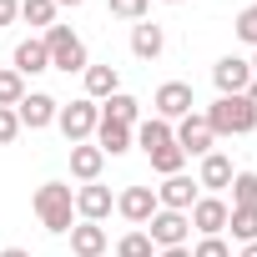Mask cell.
Instances as JSON below:
<instances>
[{
  "label": "cell",
  "mask_w": 257,
  "mask_h": 257,
  "mask_svg": "<svg viewBox=\"0 0 257 257\" xmlns=\"http://www.w3.org/2000/svg\"><path fill=\"white\" fill-rule=\"evenodd\" d=\"M162 257H192V247H162Z\"/></svg>",
  "instance_id": "cell-34"
},
{
  "label": "cell",
  "mask_w": 257,
  "mask_h": 257,
  "mask_svg": "<svg viewBox=\"0 0 257 257\" xmlns=\"http://www.w3.org/2000/svg\"><path fill=\"white\" fill-rule=\"evenodd\" d=\"M182 162H187V152L172 142V147H157L152 152V172H162V177H177L182 172Z\"/></svg>",
  "instance_id": "cell-27"
},
{
  "label": "cell",
  "mask_w": 257,
  "mask_h": 257,
  "mask_svg": "<svg viewBox=\"0 0 257 257\" xmlns=\"http://www.w3.org/2000/svg\"><path fill=\"white\" fill-rule=\"evenodd\" d=\"M227 182H232V162H227L222 152H207V157H202V172H197V187H207V192L217 197Z\"/></svg>",
  "instance_id": "cell-20"
},
{
  "label": "cell",
  "mask_w": 257,
  "mask_h": 257,
  "mask_svg": "<svg viewBox=\"0 0 257 257\" xmlns=\"http://www.w3.org/2000/svg\"><path fill=\"white\" fill-rule=\"evenodd\" d=\"M96 121H101V106H96L91 96H81V101H71V106L56 111V126H61V137H66L71 147L96 137Z\"/></svg>",
  "instance_id": "cell-4"
},
{
  "label": "cell",
  "mask_w": 257,
  "mask_h": 257,
  "mask_svg": "<svg viewBox=\"0 0 257 257\" xmlns=\"http://www.w3.org/2000/svg\"><path fill=\"white\" fill-rule=\"evenodd\" d=\"M147 237H152V247H187L192 222H187V212H167V207H157V217L147 222Z\"/></svg>",
  "instance_id": "cell-5"
},
{
  "label": "cell",
  "mask_w": 257,
  "mask_h": 257,
  "mask_svg": "<svg viewBox=\"0 0 257 257\" xmlns=\"http://www.w3.org/2000/svg\"><path fill=\"white\" fill-rule=\"evenodd\" d=\"M247 101H252V111H257V81H252V86H247Z\"/></svg>",
  "instance_id": "cell-37"
},
{
  "label": "cell",
  "mask_w": 257,
  "mask_h": 257,
  "mask_svg": "<svg viewBox=\"0 0 257 257\" xmlns=\"http://www.w3.org/2000/svg\"><path fill=\"white\" fill-rule=\"evenodd\" d=\"M167 6H182V0H167Z\"/></svg>",
  "instance_id": "cell-40"
},
{
  "label": "cell",
  "mask_w": 257,
  "mask_h": 257,
  "mask_svg": "<svg viewBox=\"0 0 257 257\" xmlns=\"http://www.w3.org/2000/svg\"><path fill=\"white\" fill-rule=\"evenodd\" d=\"M227 227L237 242H257V207H232L227 212Z\"/></svg>",
  "instance_id": "cell-23"
},
{
  "label": "cell",
  "mask_w": 257,
  "mask_h": 257,
  "mask_svg": "<svg viewBox=\"0 0 257 257\" xmlns=\"http://www.w3.org/2000/svg\"><path fill=\"white\" fill-rule=\"evenodd\" d=\"M116 257H152V237L137 227V232H126L121 242H116Z\"/></svg>",
  "instance_id": "cell-28"
},
{
  "label": "cell",
  "mask_w": 257,
  "mask_h": 257,
  "mask_svg": "<svg viewBox=\"0 0 257 257\" xmlns=\"http://www.w3.org/2000/svg\"><path fill=\"white\" fill-rule=\"evenodd\" d=\"M56 111H61V101H56V96H46V91H26V101L16 106L21 132H46V126L56 121Z\"/></svg>",
  "instance_id": "cell-10"
},
{
  "label": "cell",
  "mask_w": 257,
  "mask_h": 257,
  "mask_svg": "<svg viewBox=\"0 0 257 257\" xmlns=\"http://www.w3.org/2000/svg\"><path fill=\"white\" fill-rule=\"evenodd\" d=\"M16 71H21V76H41V71H51V56H46V41H41V36H31V41L16 46Z\"/></svg>",
  "instance_id": "cell-18"
},
{
  "label": "cell",
  "mask_w": 257,
  "mask_h": 257,
  "mask_svg": "<svg viewBox=\"0 0 257 257\" xmlns=\"http://www.w3.org/2000/svg\"><path fill=\"white\" fill-rule=\"evenodd\" d=\"M81 76H86V96H91V101H106V96L121 91V71H116V66H86Z\"/></svg>",
  "instance_id": "cell-19"
},
{
  "label": "cell",
  "mask_w": 257,
  "mask_h": 257,
  "mask_svg": "<svg viewBox=\"0 0 257 257\" xmlns=\"http://www.w3.org/2000/svg\"><path fill=\"white\" fill-rule=\"evenodd\" d=\"M31 207H36L41 227H46V232H56V237L76 227V192H71L66 182H41V187H36V197H31Z\"/></svg>",
  "instance_id": "cell-1"
},
{
  "label": "cell",
  "mask_w": 257,
  "mask_h": 257,
  "mask_svg": "<svg viewBox=\"0 0 257 257\" xmlns=\"http://www.w3.org/2000/svg\"><path fill=\"white\" fill-rule=\"evenodd\" d=\"M41 41H46L51 71H66V76H71V71H86V66H91V61H86V41H81L71 26H51Z\"/></svg>",
  "instance_id": "cell-3"
},
{
  "label": "cell",
  "mask_w": 257,
  "mask_h": 257,
  "mask_svg": "<svg viewBox=\"0 0 257 257\" xmlns=\"http://www.w3.org/2000/svg\"><path fill=\"white\" fill-rule=\"evenodd\" d=\"M152 106H157V116H162V121H182V116H192L197 96H192V86H187V81H167V86H157Z\"/></svg>",
  "instance_id": "cell-8"
},
{
  "label": "cell",
  "mask_w": 257,
  "mask_h": 257,
  "mask_svg": "<svg viewBox=\"0 0 257 257\" xmlns=\"http://www.w3.org/2000/svg\"><path fill=\"white\" fill-rule=\"evenodd\" d=\"M0 257H31L26 247H6V252H0Z\"/></svg>",
  "instance_id": "cell-35"
},
{
  "label": "cell",
  "mask_w": 257,
  "mask_h": 257,
  "mask_svg": "<svg viewBox=\"0 0 257 257\" xmlns=\"http://www.w3.org/2000/svg\"><path fill=\"white\" fill-rule=\"evenodd\" d=\"M192 202H197V182L182 177V172L157 187V207H167V212H192Z\"/></svg>",
  "instance_id": "cell-14"
},
{
  "label": "cell",
  "mask_w": 257,
  "mask_h": 257,
  "mask_svg": "<svg viewBox=\"0 0 257 257\" xmlns=\"http://www.w3.org/2000/svg\"><path fill=\"white\" fill-rule=\"evenodd\" d=\"M21 21L51 31V26H56V0H21Z\"/></svg>",
  "instance_id": "cell-24"
},
{
  "label": "cell",
  "mask_w": 257,
  "mask_h": 257,
  "mask_svg": "<svg viewBox=\"0 0 257 257\" xmlns=\"http://www.w3.org/2000/svg\"><path fill=\"white\" fill-rule=\"evenodd\" d=\"M16 137H21V116L11 106H0V147H11Z\"/></svg>",
  "instance_id": "cell-31"
},
{
  "label": "cell",
  "mask_w": 257,
  "mask_h": 257,
  "mask_svg": "<svg viewBox=\"0 0 257 257\" xmlns=\"http://www.w3.org/2000/svg\"><path fill=\"white\" fill-rule=\"evenodd\" d=\"M147 6H152V0H106V11L116 16V21H147Z\"/></svg>",
  "instance_id": "cell-29"
},
{
  "label": "cell",
  "mask_w": 257,
  "mask_h": 257,
  "mask_svg": "<svg viewBox=\"0 0 257 257\" xmlns=\"http://www.w3.org/2000/svg\"><path fill=\"white\" fill-rule=\"evenodd\" d=\"M147 157L157 152V147H172V121H162V116H147L142 126H137V137H132Z\"/></svg>",
  "instance_id": "cell-22"
},
{
  "label": "cell",
  "mask_w": 257,
  "mask_h": 257,
  "mask_svg": "<svg viewBox=\"0 0 257 257\" xmlns=\"http://www.w3.org/2000/svg\"><path fill=\"white\" fill-rule=\"evenodd\" d=\"M192 257H232V247H227L222 237H202V242L192 247Z\"/></svg>",
  "instance_id": "cell-32"
},
{
  "label": "cell",
  "mask_w": 257,
  "mask_h": 257,
  "mask_svg": "<svg viewBox=\"0 0 257 257\" xmlns=\"http://www.w3.org/2000/svg\"><path fill=\"white\" fill-rule=\"evenodd\" d=\"M247 66H252V81H257V56H252V61H247Z\"/></svg>",
  "instance_id": "cell-39"
},
{
  "label": "cell",
  "mask_w": 257,
  "mask_h": 257,
  "mask_svg": "<svg viewBox=\"0 0 257 257\" xmlns=\"http://www.w3.org/2000/svg\"><path fill=\"white\" fill-rule=\"evenodd\" d=\"M202 116L212 126V137H247L252 126H257V111H252L247 96H217Z\"/></svg>",
  "instance_id": "cell-2"
},
{
  "label": "cell",
  "mask_w": 257,
  "mask_h": 257,
  "mask_svg": "<svg viewBox=\"0 0 257 257\" xmlns=\"http://www.w3.org/2000/svg\"><path fill=\"white\" fill-rule=\"evenodd\" d=\"M116 212L132 222V227H147V222L157 217V187H126V192L116 197Z\"/></svg>",
  "instance_id": "cell-11"
},
{
  "label": "cell",
  "mask_w": 257,
  "mask_h": 257,
  "mask_svg": "<svg viewBox=\"0 0 257 257\" xmlns=\"http://www.w3.org/2000/svg\"><path fill=\"white\" fill-rule=\"evenodd\" d=\"M101 116L116 121V126H137V121H142V101H137V96H126V91H116V96L101 101Z\"/></svg>",
  "instance_id": "cell-21"
},
{
  "label": "cell",
  "mask_w": 257,
  "mask_h": 257,
  "mask_svg": "<svg viewBox=\"0 0 257 257\" xmlns=\"http://www.w3.org/2000/svg\"><path fill=\"white\" fill-rule=\"evenodd\" d=\"M111 207H116L111 187H101V182L76 187V217H81V222H106V217H111Z\"/></svg>",
  "instance_id": "cell-12"
},
{
  "label": "cell",
  "mask_w": 257,
  "mask_h": 257,
  "mask_svg": "<svg viewBox=\"0 0 257 257\" xmlns=\"http://www.w3.org/2000/svg\"><path fill=\"white\" fill-rule=\"evenodd\" d=\"M96 147L106 152V157H126L132 152V126H116V121H96Z\"/></svg>",
  "instance_id": "cell-17"
},
{
  "label": "cell",
  "mask_w": 257,
  "mask_h": 257,
  "mask_svg": "<svg viewBox=\"0 0 257 257\" xmlns=\"http://www.w3.org/2000/svg\"><path fill=\"white\" fill-rule=\"evenodd\" d=\"M71 252L76 257H101L106 252V227L101 222H76L71 227Z\"/></svg>",
  "instance_id": "cell-16"
},
{
  "label": "cell",
  "mask_w": 257,
  "mask_h": 257,
  "mask_svg": "<svg viewBox=\"0 0 257 257\" xmlns=\"http://www.w3.org/2000/svg\"><path fill=\"white\" fill-rule=\"evenodd\" d=\"M21 21V0H0V26H16Z\"/></svg>",
  "instance_id": "cell-33"
},
{
  "label": "cell",
  "mask_w": 257,
  "mask_h": 257,
  "mask_svg": "<svg viewBox=\"0 0 257 257\" xmlns=\"http://www.w3.org/2000/svg\"><path fill=\"white\" fill-rule=\"evenodd\" d=\"M162 51H167V31L157 21H137L132 26V56L137 61H157Z\"/></svg>",
  "instance_id": "cell-15"
},
{
  "label": "cell",
  "mask_w": 257,
  "mask_h": 257,
  "mask_svg": "<svg viewBox=\"0 0 257 257\" xmlns=\"http://www.w3.org/2000/svg\"><path fill=\"white\" fill-rule=\"evenodd\" d=\"M237 257H257V242H242V252Z\"/></svg>",
  "instance_id": "cell-36"
},
{
  "label": "cell",
  "mask_w": 257,
  "mask_h": 257,
  "mask_svg": "<svg viewBox=\"0 0 257 257\" xmlns=\"http://www.w3.org/2000/svg\"><path fill=\"white\" fill-rule=\"evenodd\" d=\"M232 31H237V41H247V46H257V6H247L237 21H232Z\"/></svg>",
  "instance_id": "cell-30"
},
{
  "label": "cell",
  "mask_w": 257,
  "mask_h": 257,
  "mask_svg": "<svg viewBox=\"0 0 257 257\" xmlns=\"http://www.w3.org/2000/svg\"><path fill=\"white\" fill-rule=\"evenodd\" d=\"M101 167H106V152L96 142H76L71 147V177L86 187V182H101Z\"/></svg>",
  "instance_id": "cell-13"
},
{
  "label": "cell",
  "mask_w": 257,
  "mask_h": 257,
  "mask_svg": "<svg viewBox=\"0 0 257 257\" xmlns=\"http://www.w3.org/2000/svg\"><path fill=\"white\" fill-rule=\"evenodd\" d=\"M21 101H26V76H21L16 66H6V71H0V106L16 111Z\"/></svg>",
  "instance_id": "cell-25"
},
{
  "label": "cell",
  "mask_w": 257,
  "mask_h": 257,
  "mask_svg": "<svg viewBox=\"0 0 257 257\" xmlns=\"http://www.w3.org/2000/svg\"><path fill=\"white\" fill-rule=\"evenodd\" d=\"M232 207H257V172H232Z\"/></svg>",
  "instance_id": "cell-26"
},
{
  "label": "cell",
  "mask_w": 257,
  "mask_h": 257,
  "mask_svg": "<svg viewBox=\"0 0 257 257\" xmlns=\"http://www.w3.org/2000/svg\"><path fill=\"white\" fill-rule=\"evenodd\" d=\"M227 212H232V207H227L222 197H212V192H207V197H197V202H192L187 222H192L202 237H222V232H227Z\"/></svg>",
  "instance_id": "cell-9"
},
{
  "label": "cell",
  "mask_w": 257,
  "mask_h": 257,
  "mask_svg": "<svg viewBox=\"0 0 257 257\" xmlns=\"http://www.w3.org/2000/svg\"><path fill=\"white\" fill-rule=\"evenodd\" d=\"M212 86H217V96H247L252 66H247L242 56H222V61L212 66Z\"/></svg>",
  "instance_id": "cell-7"
},
{
  "label": "cell",
  "mask_w": 257,
  "mask_h": 257,
  "mask_svg": "<svg viewBox=\"0 0 257 257\" xmlns=\"http://www.w3.org/2000/svg\"><path fill=\"white\" fill-rule=\"evenodd\" d=\"M172 142H177V147H182L187 157H207L217 137H212V126H207V116H202V111H192V116H182V121H177V132H172Z\"/></svg>",
  "instance_id": "cell-6"
},
{
  "label": "cell",
  "mask_w": 257,
  "mask_h": 257,
  "mask_svg": "<svg viewBox=\"0 0 257 257\" xmlns=\"http://www.w3.org/2000/svg\"><path fill=\"white\" fill-rule=\"evenodd\" d=\"M56 6H71V11H76V6H86V0H56Z\"/></svg>",
  "instance_id": "cell-38"
}]
</instances>
